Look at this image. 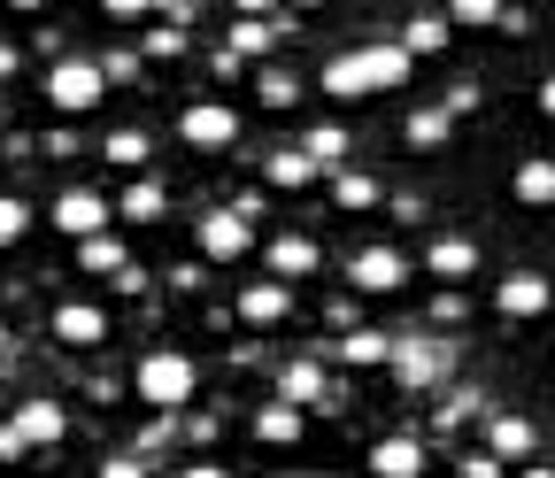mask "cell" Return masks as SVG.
<instances>
[{"label": "cell", "mask_w": 555, "mask_h": 478, "mask_svg": "<svg viewBox=\"0 0 555 478\" xmlns=\"http://www.w3.org/2000/svg\"><path fill=\"white\" fill-rule=\"evenodd\" d=\"M131 393L155 409V417H170V409H185L193 393H201V363L185 356V348H147L139 356V371H131Z\"/></svg>", "instance_id": "obj_1"}, {"label": "cell", "mask_w": 555, "mask_h": 478, "mask_svg": "<svg viewBox=\"0 0 555 478\" xmlns=\"http://www.w3.org/2000/svg\"><path fill=\"white\" fill-rule=\"evenodd\" d=\"M101 101H108V70H101L93 54H62L54 70H47V108L54 116H93Z\"/></svg>", "instance_id": "obj_2"}, {"label": "cell", "mask_w": 555, "mask_h": 478, "mask_svg": "<svg viewBox=\"0 0 555 478\" xmlns=\"http://www.w3.org/2000/svg\"><path fill=\"white\" fill-rule=\"evenodd\" d=\"M416 279V262L401 255V247H363V255H347V286H356V294H401Z\"/></svg>", "instance_id": "obj_3"}, {"label": "cell", "mask_w": 555, "mask_h": 478, "mask_svg": "<svg viewBox=\"0 0 555 478\" xmlns=\"http://www.w3.org/2000/svg\"><path fill=\"white\" fill-rule=\"evenodd\" d=\"M178 140L201 147V155H224V147L240 140V108H224V101H193V108L178 116Z\"/></svg>", "instance_id": "obj_4"}, {"label": "cell", "mask_w": 555, "mask_h": 478, "mask_svg": "<svg viewBox=\"0 0 555 478\" xmlns=\"http://www.w3.org/2000/svg\"><path fill=\"white\" fill-rule=\"evenodd\" d=\"M108 217H116V201H108V193H93V185H62L47 224H54V232H69V240H86V232H101Z\"/></svg>", "instance_id": "obj_5"}, {"label": "cell", "mask_w": 555, "mask_h": 478, "mask_svg": "<svg viewBox=\"0 0 555 478\" xmlns=\"http://www.w3.org/2000/svg\"><path fill=\"white\" fill-rule=\"evenodd\" d=\"M193 247H201L208 262H240V255L255 247L247 209H208V217H201V232H193Z\"/></svg>", "instance_id": "obj_6"}, {"label": "cell", "mask_w": 555, "mask_h": 478, "mask_svg": "<svg viewBox=\"0 0 555 478\" xmlns=\"http://www.w3.org/2000/svg\"><path fill=\"white\" fill-rule=\"evenodd\" d=\"M494 309H502L509 324H532V316L555 309V279H540V270H509V279L494 286Z\"/></svg>", "instance_id": "obj_7"}, {"label": "cell", "mask_w": 555, "mask_h": 478, "mask_svg": "<svg viewBox=\"0 0 555 478\" xmlns=\"http://www.w3.org/2000/svg\"><path fill=\"white\" fill-rule=\"evenodd\" d=\"M386 371H393L401 386H433V378H448V339H393Z\"/></svg>", "instance_id": "obj_8"}, {"label": "cell", "mask_w": 555, "mask_h": 478, "mask_svg": "<svg viewBox=\"0 0 555 478\" xmlns=\"http://www.w3.org/2000/svg\"><path fill=\"white\" fill-rule=\"evenodd\" d=\"M294 316V279H255L247 294H240V324H255V332H270V324H286Z\"/></svg>", "instance_id": "obj_9"}, {"label": "cell", "mask_w": 555, "mask_h": 478, "mask_svg": "<svg viewBox=\"0 0 555 478\" xmlns=\"http://www.w3.org/2000/svg\"><path fill=\"white\" fill-rule=\"evenodd\" d=\"M301 432H309V409H301V401L270 393V401L255 409V440H262V448H301Z\"/></svg>", "instance_id": "obj_10"}, {"label": "cell", "mask_w": 555, "mask_h": 478, "mask_svg": "<svg viewBox=\"0 0 555 478\" xmlns=\"http://www.w3.org/2000/svg\"><path fill=\"white\" fill-rule=\"evenodd\" d=\"M9 425L24 432V448H62L69 409H62V401H47V393H31V401H16V417H9Z\"/></svg>", "instance_id": "obj_11"}, {"label": "cell", "mask_w": 555, "mask_h": 478, "mask_svg": "<svg viewBox=\"0 0 555 478\" xmlns=\"http://www.w3.org/2000/svg\"><path fill=\"white\" fill-rule=\"evenodd\" d=\"M409 70H416V54H409L401 39H371V47H363V78H371V93H401Z\"/></svg>", "instance_id": "obj_12"}, {"label": "cell", "mask_w": 555, "mask_h": 478, "mask_svg": "<svg viewBox=\"0 0 555 478\" xmlns=\"http://www.w3.org/2000/svg\"><path fill=\"white\" fill-rule=\"evenodd\" d=\"M54 339H62V348H101V339H108V309H93V301H62L54 309Z\"/></svg>", "instance_id": "obj_13"}, {"label": "cell", "mask_w": 555, "mask_h": 478, "mask_svg": "<svg viewBox=\"0 0 555 478\" xmlns=\"http://www.w3.org/2000/svg\"><path fill=\"white\" fill-rule=\"evenodd\" d=\"M363 463L378 478H416V470H425V440H416V432H386V440H371Z\"/></svg>", "instance_id": "obj_14"}, {"label": "cell", "mask_w": 555, "mask_h": 478, "mask_svg": "<svg viewBox=\"0 0 555 478\" xmlns=\"http://www.w3.org/2000/svg\"><path fill=\"white\" fill-rule=\"evenodd\" d=\"M278 393L301 401V409H339V401H347V393H332L324 363H286V371H278Z\"/></svg>", "instance_id": "obj_15"}, {"label": "cell", "mask_w": 555, "mask_h": 478, "mask_svg": "<svg viewBox=\"0 0 555 478\" xmlns=\"http://www.w3.org/2000/svg\"><path fill=\"white\" fill-rule=\"evenodd\" d=\"M509 193H517V209H555V155H525L509 170Z\"/></svg>", "instance_id": "obj_16"}, {"label": "cell", "mask_w": 555, "mask_h": 478, "mask_svg": "<svg viewBox=\"0 0 555 478\" xmlns=\"http://www.w3.org/2000/svg\"><path fill=\"white\" fill-rule=\"evenodd\" d=\"M262 262L278 270V279H317V262H324V255H317L309 232H278V240L262 247Z\"/></svg>", "instance_id": "obj_17"}, {"label": "cell", "mask_w": 555, "mask_h": 478, "mask_svg": "<svg viewBox=\"0 0 555 478\" xmlns=\"http://www.w3.org/2000/svg\"><path fill=\"white\" fill-rule=\"evenodd\" d=\"M425 279H440V286L478 279V247H470V240H433V255H425Z\"/></svg>", "instance_id": "obj_18"}, {"label": "cell", "mask_w": 555, "mask_h": 478, "mask_svg": "<svg viewBox=\"0 0 555 478\" xmlns=\"http://www.w3.org/2000/svg\"><path fill=\"white\" fill-rule=\"evenodd\" d=\"M317 178H324V163H317L309 147H286V155L262 163V185H278V193H301V185H317Z\"/></svg>", "instance_id": "obj_19"}, {"label": "cell", "mask_w": 555, "mask_h": 478, "mask_svg": "<svg viewBox=\"0 0 555 478\" xmlns=\"http://www.w3.org/2000/svg\"><path fill=\"white\" fill-rule=\"evenodd\" d=\"M386 356H393V332H371V324H356V332L339 339V371H378Z\"/></svg>", "instance_id": "obj_20"}, {"label": "cell", "mask_w": 555, "mask_h": 478, "mask_svg": "<svg viewBox=\"0 0 555 478\" xmlns=\"http://www.w3.org/2000/svg\"><path fill=\"white\" fill-rule=\"evenodd\" d=\"M324 93H332V101H371V78H363V47L324 62Z\"/></svg>", "instance_id": "obj_21"}, {"label": "cell", "mask_w": 555, "mask_h": 478, "mask_svg": "<svg viewBox=\"0 0 555 478\" xmlns=\"http://www.w3.org/2000/svg\"><path fill=\"white\" fill-rule=\"evenodd\" d=\"M255 101H262L270 116H286V108H301V78L270 62V70H255Z\"/></svg>", "instance_id": "obj_22"}, {"label": "cell", "mask_w": 555, "mask_h": 478, "mask_svg": "<svg viewBox=\"0 0 555 478\" xmlns=\"http://www.w3.org/2000/svg\"><path fill=\"white\" fill-rule=\"evenodd\" d=\"M448 124H455L448 108H416V116L401 124V140H409L416 155H440V147H448Z\"/></svg>", "instance_id": "obj_23"}, {"label": "cell", "mask_w": 555, "mask_h": 478, "mask_svg": "<svg viewBox=\"0 0 555 478\" xmlns=\"http://www.w3.org/2000/svg\"><path fill=\"white\" fill-rule=\"evenodd\" d=\"M78 270H86V279H93V270H108V279H116V270H124V240L101 224V232H86L78 240Z\"/></svg>", "instance_id": "obj_24"}, {"label": "cell", "mask_w": 555, "mask_h": 478, "mask_svg": "<svg viewBox=\"0 0 555 478\" xmlns=\"http://www.w3.org/2000/svg\"><path fill=\"white\" fill-rule=\"evenodd\" d=\"M532 448H540L532 417H517V409H502V417H494V455H502V463H517V455H532Z\"/></svg>", "instance_id": "obj_25"}, {"label": "cell", "mask_w": 555, "mask_h": 478, "mask_svg": "<svg viewBox=\"0 0 555 478\" xmlns=\"http://www.w3.org/2000/svg\"><path fill=\"white\" fill-rule=\"evenodd\" d=\"M116 217H124V224H155V217H163V185H155V178H131L124 201H116Z\"/></svg>", "instance_id": "obj_26"}, {"label": "cell", "mask_w": 555, "mask_h": 478, "mask_svg": "<svg viewBox=\"0 0 555 478\" xmlns=\"http://www.w3.org/2000/svg\"><path fill=\"white\" fill-rule=\"evenodd\" d=\"M116 170H147V155H155V140H147V131H139V124H124V131H108V147H101Z\"/></svg>", "instance_id": "obj_27"}, {"label": "cell", "mask_w": 555, "mask_h": 478, "mask_svg": "<svg viewBox=\"0 0 555 478\" xmlns=\"http://www.w3.org/2000/svg\"><path fill=\"white\" fill-rule=\"evenodd\" d=\"M448 24L455 31H494L502 24V0H448Z\"/></svg>", "instance_id": "obj_28"}, {"label": "cell", "mask_w": 555, "mask_h": 478, "mask_svg": "<svg viewBox=\"0 0 555 478\" xmlns=\"http://www.w3.org/2000/svg\"><path fill=\"white\" fill-rule=\"evenodd\" d=\"M332 201H339L347 217H356V209H371V201H378V185H371L363 170H332Z\"/></svg>", "instance_id": "obj_29"}, {"label": "cell", "mask_w": 555, "mask_h": 478, "mask_svg": "<svg viewBox=\"0 0 555 478\" xmlns=\"http://www.w3.org/2000/svg\"><path fill=\"white\" fill-rule=\"evenodd\" d=\"M448 31H455L448 16H416V24L401 31V47H409V54H440V47H448Z\"/></svg>", "instance_id": "obj_30"}, {"label": "cell", "mask_w": 555, "mask_h": 478, "mask_svg": "<svg viewBox=\"0 0 555 478\" xmlns=\"http://www.w3.org/2000/svg\"><path fill=\"white\" fill-rule=\"evenodd\" d=\"M301 147H309V155H317L324 170H339V155H347V131H339V124H317L309 140H301Z\"/></svg>", "instance_id": "obj_31"}, {"label": "cell", "mask_w": 555, "mask_h": 478, "mask_svg": "<svg viewBox=\"0 0 555 478\" xmlns=\"http://www.w3.org/2000/svg\"><path fill=\"white\" fill-rule=\"evenodd\" d=\"M270 39H278V24H262V16H240L232 24V47L240 54H270Z\"/></svg>", "instance_id": "obj_32"}, {"label": "cell", "mask_w": 555, "mask_h": 478, "mask_svg": "<svg viewBox=\"0 0 555 478\" xmlns=\"http://www.w3.org/2000/svg\"><path fill=\"white\" fill-rule=\"evenodd\" d=\"M24 232H31V209H24L16 193H0V247H16Z\"/></svg>", "instance_id": "obj_33"}, {"label": "cell", "mask_w": 555, "mask_h": 478, "mask_svg": "<svg viewBox=\"0 0 555 478\" xmlns=\"http://www.w3.org/2000/svg\"><path fill=\"white\" fill-rule=\"evenodd\" d=\"M178 54H185V31L178 24H155L147 31V62H178Z\"/></svg>", "instance_id": "obj_34"}, {"label": "cell", "mask_w": 555, "mask_h": 478, "mask_svg": "<svg viewBox=\"0 0 555 478\" xmlns=\"http://www.w3.org/2000/svg\"><path fill=\"white\" fill-rule=\"evenodd\" d=\"M455 470H463V478H502V470H509V463H502V455H494V448H478V455H463V463H455Z\"/></svg>", "instance_id": "obj_35"}, {"label": "cell", "mask_w": 555, "mask_h": 478, "mask_svg": "<svg viewBox=\"0 0 555 478\" xmlns=\"http://www.w3.org/2000/svg\"><path fill=\"white\" fill-rule=\"evenodd\" d=\"M433 316H440V324H455V316H470V301H463V286H440V301H433Z\"/></svg>", "instance_id": "obj_36"}, {"label": "cell", "mask_w": 555, "mask_h": 478, "mask_svg": "<svg viewBox=\"0 0 555 478\" xmlns=\"http://www.w3.org/2000/svg\"><path fill=\"white\" fill-rule=\"evenodd\" d=\"M101 9H108L116 24H139V16H147V9H155V0H101Z\"/></svg>", "instance_id": "obj_37"}, {"label": "cell", "mask_w": 555, "mask_h": 478, "mask_svg": "<svg viewBox=\"0 0 555 478\" xmlns=\"http://www.w3.org/2000/svg\"><path fill=\"white\" fill-rule=\"evenodd\" d=\"M16 455H31V448H24V432H16V425H0V463H16Z\"/></svg>", "instance_id": "obj_38"}, {"label": "cell", "mask_w": 555, "mask_h": 478, "mask_svg": "<svg viewBox=\"0 0 555 478\" xmlns=\"http://www.w3.org/2000/svg\"><path fill=\"white\" fill-rule=\"evenodd\" d=\"M540 116H547V124H555V70H547V78H540Z\"/></svg>", "instance_id": "obj_39"}, {"label": "cell", "mask_w": 555, "mask_h": 478, "mask_svg": "<svg viewBox=\"0 0 555 478\" xmlns=\"http://www.w3.org/2000/svg\"><path fill=\"white\" fill-rule=\"evenodd\" d=\"M9 9H16V16H39V9H47V0H9Z\"/></svg>", "instance_id": "obj_40"}, {"label": "cell", "mask_w": 555, "mask_h": 478, "mask_svg": "<svg viewBox=\"0 0 555 478\" xmlns=\"http://www.w3.org/2000/svg\"><path fill=\"white\" fill-rule=\"evenodd\" d=\"M262 9H278V0H240V16H262Z\"/></svg>", "instance_id": "obj_41"}, {"label": "cell", "mask_w": 555, "mask_h": 478, "mask_svg": "<svg viewBox=\"0 0 555 478\" xmlns=\"http://www.w3.org/2000/svg\"><path fill=\"white\" fill-rule=\"evenodd\" d=\"M294 9H324V0H294Z\"/></svg>", "instance_id": "obj_42"}, {"label": "cell", "mask_w": 555, "mask_h": 478, "mask_svg": "<svg viewBox=\"0 0 555 478\" xmlns=\"http://www.w3.org/2000/svg\"><path fill=\"white\" fill-rule=\"evenodd\" d=\"M0 348H9V324H0Z\"/></svg>", "instance_id": "obj_43"}]
</instances>
